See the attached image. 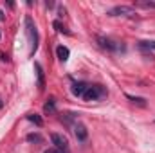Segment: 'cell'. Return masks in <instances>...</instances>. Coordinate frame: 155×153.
Returning a JSON list of instances; mask_svg holds the SVG:
<instances>
[{"instance_id":"6da1fadb","label":"cell","mask_w":155,"mask_h":153,"mask_svg":"<svg viewBox=\"0 0 155 153\" xmlns=\"http://www.w3.org/2000/svg\"><path fill=\"white\" fill-rule=\"evenodd\" d=\"M107 96H108V90L103 85H90L88 83V86H87L81 99H85V101H99V99H105Z\"/></svg>"},{"instance_id":"7a4b0ae2","label":"cell","mask_w":155,"mask_h":153,"mask_svg":"<svg viewBox=\"0 0 155 153\" xmlns=\"http://www.w3.org/2000/svg\"><path fill=\"white\" fill-rule=\"evenodd\" d=\"M96 40H97V43H99L101 49H107L110 52H124V49H126L123 41L112 40V38H108V36H97Z\"/></svg>"},{"instance_id":"3957f363","label":"cell","mask_w":155,"mask_h":153,"mask_svg":"<svg viewBox=\"0 0 155 153\" xmlns=\"http://www.w3.org/2000/svg\"><path fill=\"white\" fill-rule=\"evenodd\" d=\"M25 29H27V36L31 40V54H35L36 49H38L40 36H38V29H36V25H35L31 16H25Z\"/></svg>"},{"instance_id":"277c9868","label":"cell","mask_w":155,"mask_h":153,"mask_svg":"<svg viewBox=\"0 0 155 153\" xmlns=\"http://www.w3.org/2000/svg\"><path fill=\"white\" fill-rule=\"evenodd\" d=\"M135 15H137L135 9L130 7V5H116V7H112L108 11V16H126V18H134Z\"/></svg>"},{"instance_id":"5b68a950","label":"cell","mask_w":155,"mask_h":153,"mask_svg":"<svg viewBox=\"0 0 155 153\" xmlns=\"http://www.w3.org/2000/svg\"><path fill=\"white\" fill-rule=\"evenodd\" d=\"M51 141H52V144L56 146V150H60V151H69V142H67V139L63 137V135H60V133H52L51 135Z\"/></svg>"},{"instance_id":"8992f818","label":"cell","mask_w":155,"mask_h":153,"mask_svg":"<svg viewBox=\"0 0 155 153\" xmlns=\"http://www.w3.org/2000/svg\"><path fill=\"white\" fill-rule=\"evenodd\" d=\"M72 128H74V135H76L78 141H81V142H83V141H87L88 132H87V128H85V124H83V122H79V121H78V122H74V126H72Z\"/></svg>"},{"instance_id":"52a82bcc","label":"cell","mask_w":155,"mask_h":153,"mask_svg":"<svg viewBox=\"0 0 155 153\" xmlns=\"http://www.w3.org/2000/svg\"><path fill=\"white\" fill-rule=\"evenodd\" d=\"M87 86H88V83H85V81H74L72 86H71V90H72V94H74L76 97H83Z\"/></svg>"},{"instance_id":"ba28073f","label":"cell","mask_w":155,"mask_h":153,"mask_svg":"<svg viewBox=\"0 0 155 153\" xmlns=\"http://www.w3.org/2000/svg\"><path fill=\"white\" fill-rule=\"evenodd\" d=\"M35 70H36V76H38V88L43 90L45 88V74H43V67L40 65L38 61L35 63Z\"/></svg>"},{"instance_id":"9c48e42d","label":"cell","mask_w":155,"mask_h":153,"mask_svg":"<svg viewBox=\"0 0 155 153\" xmlns=\"http://www.w3.org/2000/svg\"><path fill=\"white\" fill-rule=\"evenodd\" d=\"M69 54H71V50H69V47H65V45H58L56 47V56H58V60L60 61H67L69 60Z\"/></svg>"},{"instance_id":"30bf717a","label":"cell","mask_w":155,"mask_h":153,"mask_svg":"<svg viewBox=\"0 0 155 153\" xmlns=\"http://www.w3.org/2000/svg\"><path fill=\"white\" fill-rule=\"evenodd\" d=\"M126 99H130V103H134V105H137V106H143V108L148 105L144 97H137V96H132V94H126Z\"/></svg>"},{"instance_id":"8fae6325","label":"cell","mask_w":155,"mask_h":153,"mask_svg":"<svg viewBox=\"0 0 155 153\" xmlns=\"http://www.w3.org/2000/svg\"><path fill=\"white\" fill-rule=\"evenodd\" d=\"M139 47L143 50H155V41L153 40H143V41H139Z\"/></svg>"},{"instance_id":"7c38bea8","label":"cell","mask_w":155,"mask_h":153,"mask_svg":"<svg viewBox=\"0 0 155 153\" xmlns=\"http://www.w3.org/2000/svg\"><path fill=\"white\" fill-rule=\"evenodd\" d=\"M43 112H45V114H54V112H56V103H54V99H49V101L45 103Z\"/></svg>"},{"instance_id":"4fadbf2b","label":"cell","mask_w":155,"mask_h":153,"mask_svg":"<svg viewBox=\"0 0 155 153\" xmlns=\"http://www.w3.org/2000/svg\"><path fill=\"white\" fill-rule=\"evenodd\" d=\"M135 4L141 7H146V9H155V0H139Z\"/></svg>"},{"instance_id":"5bb4252c","label":"cell","mask_w":155,"mask_h":153,"mask_svg":"<svg viewBox=\"0 0 155 153\" xmlns=\"http://www.w3.org/2000/svg\"><path fill=\"white\" fill-rule=\"evenodd\" d=\"M27 119H29L31 122H35L36 126H41V124H43V121H41V119H40L36 114H29V115H27Z\"/></svg>"},{"instance_id":"9a60e30c","label":"cell","mask_w":155,"mask_h":153,"mask_svg":"<svg viewBox=\"0 0 155 153\" xmlns=\"http://www.w3.org/2000/svg\"><path fill=\"white\" fill-rule=\"evenodd\" d=\"M54 27H56V31H58V33H65V34H71V33H69V31H67V29H65V27H63L60 22H54Z\"/></svg>"},{"instance_id":"2e32d148","label":"cell","mask_w":155,"mask_h":153,"mask_svg":"<svg viewBox=\"0 0 155 153\" xmlns=\"http://www.w3.org/2000/svg\"><path fill=\"white\" fill-rule=\"evenodd\" d=\"M27 141H31V142H41V137H40V135H35V133H31V135H27Z\"/></svg>"},{"instance_id":"e0dca14e","label":"cell","mask_w":155,"mask_h":153,"mask_svg":"<svg viewBox=\"0 0 155 153\" xmlns=\"http://www.w3.org/2000/svg\"><path fill=\"white\" fill-rule=\"evenodd\" d=\"M45 153H65V151H60V150H56V148H54V150H47Z\"/></svg>"},{"instance_id":"ac0fdd59","label":"cell","mask_w":155,"mask_h":153,"mask_svg":"<svg viewBox=\"0 0 155 153\" xmlns=\"http://www.w3.org/2000/svg\"><path fill=\"white\" fill-rule=\"evenodd\" d=\"M0 20H4V13L2 11H0Z\"/></svg>"},{"instance_id":"d6986e66","label":"cell","mask_w":155,"mask_h":153,"mask_svg":"<svg viewBox=\"0 0 155 153\" xmlns=\"http://www.w3.org/2000/svg\"><path fill=\"white\" fill-rule=\"evenodd\" d=\"M2 106H4V103H2V99H0V110H2Z\"/></svg>"}]
</instances>
